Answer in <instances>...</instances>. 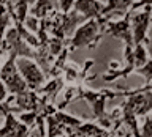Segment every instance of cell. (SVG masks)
<instances>
[{
	"label": "cell",
	"mask_w": 152,
	"mask_h": 137,
	"mask_svg": "<svg viewBox=\"0 0 152 137\" xmlns=\"http://www.w3.org/2000/svg\"><path fill=\"white\" fill-rule=\"evenodd\" d=\"M109 17L103 16L98 19H87L75 30L73 36L68 40V49L73 52L81 47H90L95 49L104 35V27Z\"/></svg>",
	"instance_id": "1"
},
{
	"label": "cell",
	"mask_w": 152,
	"mask_h": 137,
	"mask_svg": "<svg viewBox=\"0 0 152 137\" xmlns=\"http://www.w3.org/2000/svg\"><path fill=\"white\" fill-rule=\"evenodd\" d=\"M40 21L51 36H57V38H62V40H70L76 28L84 21H87V19L83 14L76 13L75 9H71L70 13H62L60 9H56L48 17L40 19Z\"/></svg>",
	"instance_id": "2"
},
{
	"label": "cell",
	"mask_w": 152,
	"mask_h": 137,
	"mask_svg": "<svg viewBox=\"0 0 152 137\" xmlns=\"http://www.w3.org/2000/svg\"><path fill=\"white\" fill-rule=\"evenodd\" d=\"M2 52L3 55H14L18 57H27V58H37V49L32 47L28 43L22 38V35L19 33V30L16 27L10 25L7 33L3 38V44H2Z\"/></svg>",
	"instance_id": "3"
},
{
	"label": "cell",
	"mask_w": 152,
	"mask_h": 137,
	"mask_svg": "<svg viewBox=\"0 0 152 137\" xmlns=\"http://www.w3.org/2000/svg\"><path fill=\"white\" fill-rule=\"evenodd\" d=\"M0 79L7 85L10 94H19L28 90L26 80H24L16 66V57L14 55H8L7 60L3 61V65L0 66Z\"/></svg>",
	"instance_id": "4"
},
{
	"label": "cell",
	"mask_w": 152,
	"mask_h": 137,
	"mask_svg": "<svg viewBox=\"0 0 152 137\" xmlns=\"http://www.w3.org/2000/svg\"><path fill=\"white\" fill-rule=\"evenodd\" d=\"M16 66L19 73L26 80L28 90H37L41 88L43 85L48 82V76L45 71L40 68V65L37 63L33 58H27V57H18L16 58Z\"/></svg>",
	"instance_id": "5"
},
{
	"label": "cell",
	"mask_w": 152,
	"mask_h": 137,
	"mask_svg": "<svg viewBox=\"0 0 152 137\" xmlns=\"http://www.w3.org/2000/svg\"><path fill=\"white\" fill-rule=\"evenodd\" d=\"M132 33L135 44H149V28L152 25V6H144L136 11H132Z\"/></svg>",
	"instance_id": "6"
},
{
	"label": "cell",
	"mask_w": 152,
	"mask_h": 137,
	"mask_svg": "<svg viewBox=\"0 0 152 137\" xmlns=\"http://www.w3.org/2000/svg\"><path fill=\"white\" fill-rule=\"evenodd\" d=\"M92 66H94V60H86L83 66L73 63V61H66L64 73H62L65 85L81 87V85H86L87 82H90V80H94L97 76L89 73Z\"/></svg>",
	"instance_id": "7"
},
{
	"label": "cell",
	"mask_w": 152,
	"mask_h": 137,
	"mask_svg": "<svg viewBox=\"0 0 152 137\" xmlns=\"http://www.w3.org/2000/svg\"><path fill=\"white\" fill-rule=\"evenodd\" d=\"M83 123V120L78 117H73L70 113H65L64 110H56L52 115L46 118V134L48 137H57L62 136L68 128H75Z\"/></svg>",
	"instance_id": "8"
},
{
	"label": "cell",
	"mask_w": 152,
	"mask_h": 137,
	"mask_svg": "<svg viewBox=\"0 0 152 137\" xmlns=\"http://www.w3.org/2000/svg\"><path fill=\"white\" fill-rule=\"evenodd\" d=\"M132 9H128L125 14L119 21H106V27H104V33H109L111 36L117 38V40L124 41L125 46H135L133 43V33H132Z\"/></svg>",
	"instance_id": "9"
},
{
	"label": "cell",
	"mask_w": 152,
	"mask_h": 137,
	"mask_svg": "<svg viewBox=\"0 0 152 137\" xmlns=\"http://www.w3.org/2000/svg\"><path fill=\"white\" fill-rule=\"evenodd\" d=\"M11 106H13V113H21V112H28V110H37L40 98L35 90H26L24 93L19 94H11Z\"/></svg>",
	"instance_id": "10"
},
{
	"label": "cell",
	"mask_w": 152,
	"mask_h": 137,
	"mask_svg": "<svg viewBox=\"0 0 152 137\" xmlns=\"http://www.w3.org/2000/svg\"><path fill=\"white\" fill-rule=\"evenodd\" d=\"M30 128L14 117L13 112L5 115V123L0 128V137H28Z\"/></svg>",
	"instance_id": "11"
},
{
	"label": "cell",
	"mask_w": 152,
	"mask_h": 137,
	"mask_svg": "<svg viewBox=\"0 0 152 137\" xmlns=\"http://www.w3.org/2000/svg\"><path fill=\"white\" fill-rule=\"evenodd\" d=\"M65 82L62 76H57V77H51L48 79V82L43 85L41 88L37 90V94L40 98L41 102H48V104H54L56 98L59 96V93L64 90Z\"/></svg>",
	"instance_id": "12"
},
{
	"label": "cell",
	"mask_w": 152,
	"mask_h": 137,
	"mask_svg": "<svg viewBox=\"0 0 152 137\" xmlns=\"http://www.w3.org/2000/svg\"><path fill=\"white\" fill-rule=\"evenodd\" d=\"M65 132H70L75 137H106L108 129L100 126L95 120H83V123L75 128H68Z\"/></svg>",
	"instance_id": "13"
},
{
	"label": "cell",
	"mask_w": 152,
	"mask_h": 137,
	"mask_svg": "<svg viewBox=\"0 0 152 137\" xmlns=\"http://www.w3.org/2000/svg\"><path fill=\"white\" fill-rule=\"evenodd\" d=\"M103 8L104 3H102L100 0H76L73 5L75 11L83 14L86 19L103 17Z\"/></svg>",
	"instance_id": "14"
},
{
	"label": "cell",
	"mask_w": 152,
	"mask_h": 137,
	"mask_svg": "<svg viewBox=\"0 0 152 137\" xmlns=\"http://www.w3.org/2000/svg\"><path fill=\"white\" fill-rule=\"evenodd\" d=\"M56 9H59V8H57L51 0H35V3H33V6H30L28 13H30L32 16H35L37 19H45V17L49 16L52 11H56Z\"/></svg>",
	"instance_id": "15"
},
{
	"label": "cell",
	"mask_w": 152,
	"mask_h": 137,
	"mask_svg": "<svg viewBox=\"0 0 152 137\" xmlns=\"http://www.w3.org/2000/svg\"><path fill=\"white\" fill-rule=\"evenodd\" d=\"M133 3H135V0H108L103 8V16L109 17L111 13L125 14L133 6Z\"/></svg>",
	"instance_id": "16"
},
{
	"label": "cell",
	"mask_w": 152,
	"mask_h": 137,
	"mask_svg": "<svg viewBox=\"0 0 152 137\" xmlns=\"http://www.w3.org/2000/svg\"><path fill=\"white\" fill-rule=\"evenodd\" d=\"M135 73L142 76V77L146 79V84H152V58H149L142 66L136 68Z\"/></svg>",
	"instance_id": "17"
},
{
	"label": "cell",
	"mask_w": 152,
	"mask_h": 137,
	"mask_svg": "<svg viewBox=\"0 0 152 137\" xmlns=\"http://www.w3.org/2000/svg\"><path fill=\"white\" fill-rule=\"evenodd\" d=\"M142 125L140 128V136L141 137H152V112H149L146 117L141 118Z\"/></svg>",
	"instance_id": "18"
},
{
	"label": "cell",
	"mask_w": 152,
	"mask_h": 137,
	"mask_svg": "<svg viewBox=\"0 0 152 137\" xmlns=\"http://www.w3.org/2000/svg\"><path fill=\"white\" fill-rule=\"evenodd\" d=\"M28 137H48V134H46V120L38 118L37 125L33 128H30V134H28Z\"/></svg>",
	"instance_id": "19"
},
{
	"label": "cell",
	"mask_w": 152,
	"mask_h": 137,
	"mask_svg": "<svg viewBox=\"0 0 152 137\" xmlns=\"http://www.w3.org/2000/svg\"><path fill=\"white\" fill-rule=\"evenodd\" d=\"M19 120H21L24 125H27L28 128H33L37 125V120H38V115H37V110H28V112H21L19 113Z\"/></svg>",
	"instance_id": "20"
},
{
	"label": "cell",
	"mask_w": 152,
	"mask_h": 137,
	"mask_svg": "<svg viewBox=\"0 0 152 137\" xmlns=\"http://www.w3.org/2000/svg\"><path fill=\"white\" fill-rule=\"evenodd\" d=\"M10 112H13V106H11V99L8 96L5 101L0 102V118H5V115Z\"/></svg>",
	"instance_id": "21"
},
{
	"label": "cell",
	"mask_w": 152,
	"mask_h": 137,
	"mask_svg": "<svg viewBox=\"0 0 152 137\" xmlns=\"http://www.w3.org/2000/svg\"><path fill=\"white\" fill-rule=\"evenodd\" d=\"M75 2L76 0H59V9L62 13H70L73 9Z\"/></svg>",
	"instance_id": "22"
},
{
	"label": "cell",
	"mask_w": 152,
	"mask_h": 137,
	"mask_svg": "<svg viewBox=\"0 0 152 137\" xmlns=\"http://www.w3.org/2000/svg\"><path fill=\"white\" fill-rule=\"evenodd\" d=\"M57 137H68V136H66V132H65V134H62V136H57Z\"/></svg>",
	"instance_id": "23"
},
{
	"label": "cell",
	"mask_w": 152,
	"mask_h": 137,
	"mask_svg": "<svg viewBox=\"0 0 152 137\" xmlns=\"http://www.w3.org/2000/svg\"><path fill=\"white\" fill-rule=\"evenodd\" d=\"M132 137H135V136H132Z\"/></svg>",
	"instance_id": "24"
}]
</instances>
